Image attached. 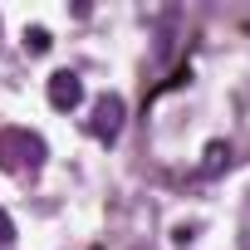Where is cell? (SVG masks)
<instances>
[{"label": "cell", "instance_id": "1", "mask_svg": "<svg viewBox=\"0 0 250 250\" xmlns=\"http://www.w3.org/2000/svg\"><path fill=\"white\" fill-rule=\"evenodd\" d=\"M49 103H54V108H79V103H83V79L69 74V69L49 74Z\"/></svg>", "mask_w": 250, "mask_h": 250}, {"label": "cell", "instance_id": "2", "mask_svg": "<svg viewBox=\"0 0 250 250\" xmlns=\"http://www.w3.org/2000/svg\"><path fill=\"white\" fill-rule=\"evenodd\" d=\"M88 128H93L98 143H113L118 128H123V103H118V98H103V103L93 108V123H88Z\"/></svg>", "mask_w": 250, "mask_h": 250}, {"label": "cell", "instance_id": "3", "mask_svg": "<svg viewBox=\"0 0 250 250\" xmlns=\"http://www.w3.org/2000/svg\"><path fill=\"white\" fill-rule=\"evenodd\" d=\"M25 44H30L35 54H40V49H49V30H30V35H25Z\"/></svg>", "mask_w": 250, "mask_h": 250}, {"label": "cell", "instance_id": "4", "mask_svg": "<svg viewBox=\"0 0 250 250\" xmlns=\"http://www.w3.org/2000/svg\"><path fill=\"white\" fill-rule=\"evenodd\" d=\"M10 235H15V230H10V221H5V211H0V245H10Z\"/></svg>", "mask_w": 250, "mask_h": 250}]
</instances>
